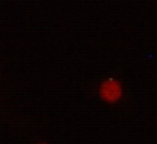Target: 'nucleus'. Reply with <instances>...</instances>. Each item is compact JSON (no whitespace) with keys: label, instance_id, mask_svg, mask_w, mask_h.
<instances>
[{"label":"nucleus","instance_id":"f257e3e1","mask_svg":"<svg viewBox=\"0 0 157 144\" xmlns=\"http://www.w3.org/2000/svg\"><path fill=\"white\" fill-rule=\"evenodd\" d=\"M99 95L105 103H117L122 98V84L114 78H107L99 88Z\"/></svg>","mask_w":157,"mask_h":144},{"label":"nucleus","instance_id":"f03ea898","mask_svg":"<svg viewBox=\"0 0 157 144\" xmlns=\"http://www.w3.org/2000/svg\"><path fill=\"white\" fill-rule=\"evenodd\" d=\"M41 144H46V143H41Z\"/></svg>","mask_w":157,"mask_h":144}]
</instances>
